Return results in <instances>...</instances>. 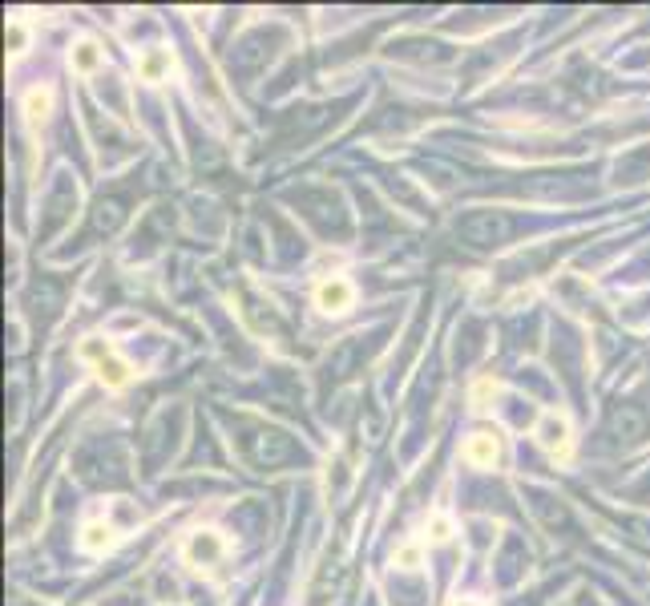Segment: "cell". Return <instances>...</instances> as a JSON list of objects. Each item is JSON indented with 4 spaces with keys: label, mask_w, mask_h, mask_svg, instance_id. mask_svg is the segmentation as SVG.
<instances>
[{
    "label": "cell",
    "mask_w": 650,
    "mask_h": 606,
    "mask_svg": "<svg viewBox=\"0 0 650 606\" xmlns=\"http://www.w3.org/2000/svg\"><path fill=\"white\" fill-rule=\"evenodd\" d=\"M227 538L219 534V530H194L190 538H186V546H182V558H186V566H194V570H210V566H219L223 558H227Z\"/></svg>",
    "instance_id": "obj_1"
},
{
    "label": "cell",
    "mask_w": 650,
    "mask_h": 606,
    "mask_svg": "<svg viewBox=\"0 0 650 606\" xmlns=\"http://www.w3.org/2000/svg\"><path fill=\"white\" fill-rule=\"evenodd\" d=\"M537 445L546 449L550 457L566 461L570 457V445H574V433H570V417L566 413H546L537 421Z\"/></svg>",
    "instance_id": "obj_2"
},
{
    "label": "cell",
    "mask_w": 650,
    "mask_h": 606,
    "mask_svg": "<svg viewBox=\"0 0 650 606\" xmlns=\"http://www.w3.org/2000/svg\"><path fill=\"white\" fill-rule=\"evenodd\" d=\"M352 303H356V287H352V279H344V275H332V279H323V283L315 287V308H319L323 316H344Z\"/></svg>",
    "instance_id": "obj_3"
},
{
    "label": "cell",
    "mask_w": 650,
    "mask_h": 606,
    "mask_svg": "<svg viewBox=\"0 0 650 606\" xmlns=\"http://www.w3.org/2000/svg\"><path fill=\"white\" fill-rule=\"evenodd\" d=\"M465 461L477 469H497L501 465V437L497 433H473L465 441Z\"/></svg>",
    "instance_id": "obj_4"
},
{
    "label": "cell",
    "mask_w": 650,
    "mask_h": 606,
    "mask_svg": "<svg viewBox=\"0 0 650 606\" xmlns=\"http://www.w3.org/2000/svg\"><path fill=\"white\" fill-rule=\"evenodd\" d=\"M118 526L114 522H105V518H93V522H85V530H81V550L85 554H105V550H114L118 546Z\"/></svg>",
    "instance_id": "obj_5"
},
{
    "label": "cell",
    "mask_w": 650,
    "mask_h": 606,
    "mask_svg": "<svg viewBox=\"0 0 650 606\" xmlns=\"http://www.w3.org/2000/svg\"><path fill=\"white\" fill-rule=\"evenodd\" d=\"M93 372H97V380H101L105 388H126V384L134 380V368H130V360H122L118 352L101 356V360L93 364Z\"/></svg>",
    "instance_id": "obj_6"
},
{
    "label": "cell",
    "mask_w": 650,
    "mask_h": 606,
    "mask_svg": "<svg viewBox=\"0 0 650 606\" xmlns=\"http://www.w3.org/2000/svg\"><path fill=\"white\" fill-rule=\"evenodd\" d=\"M174 69V53L170 49H162V45H154V49H146L142 57H138V77L142 81H150V85H158L166 73Z\"/></svg>",
    "instance_id": "obj_7"
},
{
    "label": "cell",
    "mask_w": 650,
    "mask_h": 606,
    "mask_svg": "<svg viewBox=\"0 0 650 606\" xmlns=\"http://www.w3.org/2000/svg\"><path fill=\"white\" fill-rule=\"evenodd\" d=\"M101 61H105V53H101V45H97V41H77V45L69 49V65H73L81 77L97 73V69H101Z\"/></svg>",
    "instance_id": "obj_8"
},
{
    "label": "cell",
    "mask_w": 650,
    "mask_h": 606,
    "mask_svg": "<svg viewBox=\"0 0 650 606\" xmlns=\"http://www.w3.org/2000/svg\"><path fill=\"white\" fill-rule=\"evenodd\" d=\"M49 110H53V89L49 85H37V89H29L25 93V118L37 126V122H45L49 118Z\"/></svg>",
    "instance_id": "obj_9"
},
{
    "label": "cell",
    "mask_w": 650,
    "mask_h": 606,
    "mask_svg": "<svg viewBox=\"0 0 650 606\" xmlns=\"http://www.w3.org/2000/svg\"><path fill=\"white\" fill-rule=\"evenodd\" d=\"M453 534H457V526H453L449 514H432V518H428V542L445 546V542H453Z\"/></svg>",
    "instance_id": "obj_10"
},
{
    "label": "cell",
    "mask_w": 650,
    "mask_h": 606,
    "mask_svg": "<svg viewBox=\"0 0 650 606\" xmlns=\"http://www.w3.org/2000/svg\"><path fill=\"white\" fill-rule=\"evenodd\" d=\"M110 352H114V348H110V340H101V336H89V340H81V344H77V356H81V360H89V364H97L101 356H110Z\"/></svg>",
    "instance_id": "obj_11"
},
{
    "label": "cell",
    "mask_w": 650,
    "mask_h": 606,
    "mask_svg": "<svg viewBox=\"0 0 650 606\" xmlns=\"http://www.w3.org/2000/svg\"><path fill=\"white\" fill-rule=\"evenodd\" d=\"M420 562H424V546H420V542H404V546L396 550V566H400V570H420Z\"/></svg>",
    "instance_id": "obj_12"
},
{
    "label": "cell",
    "mask_w": 650,
    "mask_h": 606,
    "mask_svg": "<svg viewBox=\"0 0 650 606\" xmlns=\"http://www.w3.org/2000/svg\"><path fill=\"white\" fill-rule=\"evenodd\" d=\"M25 49H29V29H25L21 21H13V25H9V53L21 57Z\"/></svg>",
    "instance_id": "obj_13"
},
{
    "label": "cell",
    "mask_w": 650,
    "mask_h": 606,
    "mask_svg": "<svg viewBox=\"0 0 650 606\" xmlns=\"http://www.w3.org/2000/svg\"><path fill=\"white\" fill-rule=\"evenodd\" d=\"M489 396H497V380H477L473 384V404H477V409H489Z\"/></svg>",
    "instance_id": "obj_14"
},
{
    "label": "cell",
    "mask_w": 650,
    "mask_h": 606,
    "mask_svg": "<svg viewBox=\"0 0 650 606\" xmlns=\"http://www.w3.org/2000/svg\"><path fill=\"white\" fill-rule=\"evenodd\" d=\"M449 606H481V602H473V598H453Z\"/></svg>",
    "instance_id": "obj_15"
}]
</instances>
